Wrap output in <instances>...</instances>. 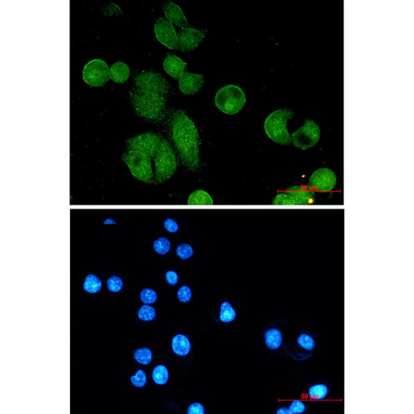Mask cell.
Here are the masks:
<instances>
[{
  "label": "cell",
  "instance_id": "6da1fadb",
  "mask_svg": "<svg viewBox=\"0 0 414 414\" xmlns=\"http://www.w3.org/2000/svg\"><path fill=\"white\" fill-rule=\"evenodd\" d=\"M169 130L182 164L192 171L198 169L199 137L194 122L184 112L178 110L170 116Z\"/></svg>",
  "mask_w": 414,
  "mask_h": 414
},
{
  "label": "cell",
  "instance_id": "7a4b0ae2",
  "mask_svg": "<svg viewBox=\"0 0 414 414\" xmlns=\"http://www.w3.org/2000/svg\"><path fill=\"white\" fill-rule=\"evenodd\" d=\"M131 103L138 116L150 121H158L165 112L167 98L133 88L130 91Z\"/></svg>",
  "mask_w": 414,
  "mask_h": 414
},
{
  "label": "cell",
  "instance_id": "3957f363",
  "mask_svg": "<svg viewBox=\"0 0 414 414\" xmlns=\"http://www.w3.org/2000/svg\"><path fill=\"white\" fill-rule=\"evenodd\" d=\"M293 116L294 112L288 109L277 110L270 114L264 124L265 133L270 139L280 145H289L291 139L287 122Z\"/></svg>",
  "mask_w": 414,
  "mask_h": 414
},
{
  "label": "cell",
  "instance_id": "277c9868",
  "mask_svg": "<svg viewBox=\"0 0 414 414\" xmlns=\"http://www.w3.org/2000/svg\"><path fill=\"white\" fill-rule=\"evenodd\" d=\"M133 88L148 93L159 95L168 99L171 86L162 75L153 70H143L133 79Z\"/></svg>",
  "mask_w": 414,
  "mask_h": 414
},
{
  "label": "cell",
  "instance_id": "5b68a950",
  "mask_svg": "<svg viewBox=\"0 0 414 414\" xmlns=\"http://www.w3.org/2000/svg\"><path fill=\"white\" fill-rule=\"evenodd\" d=\"M245 92L241 87L230 84L221 87L217 92L215 104L217 108L228 115L237 114L246 103Z\"/></svg>",
  "mask_w": 414,
  "mask_h": 414
},
{
  "label": "cell",
  "instance_id": "8992f818",
  "mask_svg": "<svg viewBox=\"0 0 414 414\" xmlns=\"http://www.w3.org/2000/svg\"><path fill=\"white\" fill-rule=\"evenodd\" d=\"M155 158V181L156 183L162 184L176 172V156L170 143L162 138Z\"/></svg>",
  "mask_w": 414,
  "mask_h": 414
},
{
  "label": "cell",
  "instance_id": "52a82bcc",
  "mask_svg": "<svg viewBox=\"0 0 414 414\" xmlns=\"http://www.w3.org/2000/svg\"><path fill=\"white\" fill-rule=\"evenodd\" d=\"M315 201V192L307 187L295 186L288 187L286 191L277 194L272 204L274 205H308Z\"/></svg>",
  "mask_w": 414,
  "mask_h": 414
},
{
  "label": "cell",
  "instance_id": "ba28073f",
  "mask_svg": "<svg viewBox=\"0 0 414 414\" xmlns=\"http://www.w3.org/2000/svg\"><path fill=\"white\" fill-rule=\"evenodd\" d=\"M123 160L136 179L148 184L152 182L153 172L150 158L136 151L128 150L123 156Z\"/></svg>",
  "mask_w": 414,
  "mask_h": 414
},
{
  "label": "cell",
  "instance_id": "9c48e42d",
  "mask_svg": "<svg viewBox=\"0 0 414 414\" xmlns=\"http://www.w3.org/2000/svg\"><path fill=\"white\" fill-rule=\"evenodd\" d=\"M321 130L315 122L306 119L303 126L291 135V142L299 149L305 150L313 147L320 140Z\"/></svg>",
  "mask_w": 414,
  "mask_h": 414
},
{
  "label": "cell",
  "instance_id": "30bf717a",
  "mask_svg": "<svg viewBox=\"0 0 414 414\" xmlns=\"http://www.w3.org/2000/svg\"><path fill=\"white\" fill-rule=\"evenodd\" d=\"M162 140V136L157 133H143L127 140L128 150L142 153L151 159L156 157Z\"/></svg>",
  "mask_w": 414,
  "mask_h": 414
},
{
  "label": "cell",
  "instance_id": "8fae6325",
  "mask_svg": "<svg viewBox=\"0 0 414 414\" xmlns=\"http://www.w3.org/2000/svg\"><path fill=\"white\" fill-rule=\"evenodd\" d=\"M109 70L108 65L104 60H92L84 67L82 72L83 80L89 86H103L111 79Z\"/></svg>",
  "mask_w": 414,
  "mask_h": 414
},
{
  "label": "cell",
  "instance_id": "7c38bea8",
  "mask_svg": "<svg viewBox=\"0 0 414 414\" xmlns=\"http://www.w3.org/2000/svg\"><path fill=\"white\" fill-rule=\"evenodd\" d=\"M337 185V177L335 173L327 168L316 170L311 175L307 188L313 191L330 192Z\"/></svg>",
  "mask_w": 414,
  "mask_h": 414
},
{
  "label": "cell",
  "instance_id": "4fadbf2b",
  "mask_svg": "<svg viewBox=\"0 0 414 414\" xmlns=\"http://www.w3.org/2000/svg\"><path fill=\"white\" fill-rule=\"evenodd\" d=\"M155 35L162 44L172 50H178V35L173 24L164 18L154 24Z\"/></svg>",
  "mask_w": 414,
  "mask_h": 414
},
{
  "label": "cell",
  "instance_id": "5bb4252c",
  "mask_svg": "<svg viewBox=\"0 0 414 414\" xmlns=\"http://www.w3.org/2000/svg\"><path fill=\"white\" fill-rule=\"evenodd\" d=\"M205 31L196 30L191 26L181 28L178 33V50L189 53L195 50L203 41Z\"/></svg>",
  "mask_w": 414,
  "mask_h": 414
},
{
  "label": "cell",
  "instance_id": "9a60e30c",
  "mask_svg": "<svg viewBox=\"0 0 414 414\" xmlns=\"http://www.w3.org/2000/svg\"><path fill=\"white\" fill-rule=\"evenodd\" d=\"M204 83L203 75L184 72L179 79L180 90L184 94L192 95L198 92Z\"/></svg>",
  "mask_w": 414,
  "mask_h": 414
},
{
  "label": "cell",
  "instance_id": "2e32d148",
  "mask_svg": "<svg viewBox=\"0 0 414 414\" xmlns=\"http://www.w3.org/2000/svg\"><path fill=\"white\" fill-rule=\"evenodd\" d=\"M162 9L164 11L166 19L170 23L181 28L190 26L183 11L176 4L170 1L166 2Z\"/></svg>",
  "mask_w": 414,
  "mask_h": 414
},
{
  "label": "cell",
  "instance_id": "e0dca14e",
  "mask_svg": "<svg viewBox=\"0 0 414 414\" xmlns=\"http://www.w3.org/2000/svg\"><path fill=\"white\" fill-rule=\"evenodd\" d=\"M186 66V63L183 60L172 54L168 55L163 63L165 72L170 76L178 80L183 75Z\"/></svg>",
  "mask_w": 414,
  "mask_h": 414
},
{
  "label": "cell",
  "instance_id": "ac0fdd59",
  "mask_svg": "<svg viewBox=\"0 0 414 414\" xmlns=\"http://www.w3.org/2000/svg\"><path fill=\"white\" fill-rule=\"evenodd\" d=\"M110 77L116 83H124L130 77V70L126 63L117 62L109 70Z\"/></svg>",
  "mask_w": 414,
  "mask_h": 414
},
{
  "label": "cell",
  "instance_id": "d6986e66",
  "mask_svg": "<svg viewBox=\"0 0 414 414\" xmlns=\"http://www.w3.org/2000/svg\"><path fill=\"white\" fill-rule=\"evenodd\" d=\"M191 349V343L186 336L179 334L172 339V349L175 354L185 356Z\"/></svg>",
  "mask_w": 414,
  "mask_h": 414
},
{
  "label": "cell",
  "instance_id": "ffe728a7",
  "mask_svg": "<svg viewBox=\"0 0 414 414\" xmlns=\"http://www.w3.org/2000/svg\"><path fill=\"white\" fill-rule=\"evenodd\" d=\"M187 204L189 205H213L214 201L208 192L203 190H197L190 194Z\"/></svg>",
  "mask_w": 414,
  "mask_h": 414
},
{
  "label": "cell",
  "instance_id": "44dd1931",
  "mask_svg": "<svg viewBox=\"0 0 414 414\" xmlns=\"http://www.w3.org/2000/svg\"><path fill=\"white\" fill-rule=\"evenodd\" d=\"M265 343L270 349H278L282 343V335L281 331L277 329H270L265 333Z\"/></svg>",
  "mask_w": 414,
  "mask_h": 414
},
{
  "label": "cell",
  "instance_id": "7402d4cb",
  "mask_svg": "<svg viewBox=\"0 0 414 414\" xmlns=\"http://www.w3.org/2000/svg\"><path fill=\"white\" fill-rule=\"evenodd\" d=\"M84 289L87 293L94 294L98 293L101 289L102 282L96 275H87L84 283Z\"/></svg>",
  "mask_w": 414,
  "mask_h": 414
},
{
  "label": "cell",
  "instance_id": "603a6c76",
  "mask_svg": "<svg viewBox=\"0 0 414 414\" xmlns=\"http://www.w3.org/2000/svg\"><path fill=\"white\" fill-rule=\"evenodd\" d=\"M328 393V387L325 384H316L311 386L308 389V395L314 400H321L327 396Z\"/></svg>",
  "mask_w": 414,
  "mask_h": 414
},
{
  "label": "cell",
  "instance_id": "cb8c5ba5",
  "mask_svg": "<svg viewBox=\"0 0 414 414\" xmlns=\"http://www.w3.org/2000/svg\"><path fill=\"white\" fill-rule=\"evenodd\" d=\"M237 316L236 311L229 302H223L221 306V313L219 318L222 322L228 323L235 320Z\"/></svg>",
  "mask_w": 414,
  "mask_h": 414
},
{
  "label": "cell",
  "instance_id": "d4e9b609",
  "mask_svg": "<svg viewBox=\"0 0 414 414\" xmlns=\"http://www.w3.org/2000/svg\"><path fill=\"white\" fill-rule=\"evenodd\" d=\"M152 379L156 384L165 385L169 381V371L164 365H158L152 372Z\"/></svg>",
  "mask_w": 414,
  "mask_h": 414
},
{
  "label": "cell",
  "instance_id": "484cf974",
  "mask_svg": "<svg viewBox=\"0 0 414 414\" xmlns=\"http://www.w3.org/2000/svg\"><path fill=\"white\" fill-rule=\"evenodd\" d=\"M134 357L139 364L143 365H147L150 364L152 360V352L148 348H143L136 350Z\"/></svg>",
  "mask_w": 414,
  "mask_h": 414
},
{
  "label": "cell",
  "instance_id": "4316f807",
  "mask_svg": "<svg viewBox=\"0 0 414 414\" xmlns=\"http://www.w3.org/2000/svg\"><path fill=\"white\" fill-rule=\"evenodd\" d=\"M171 243L167 238H160L154 242L155 251L161 255H165L170 251Z\"/></svg>",
  "mask_w": 414,
  "mask_h": 414
},
{
  "label": "cell",
  "instance_id": "83f0119b",
  "mask_svg": "<svg viewBox=\"0 0 414 414\" xmlns=\"http://www.w3.org/2000/svg\"><path fill=\"white\" fill-rule=\"evenodd\" d=\"M157 317L155 308L149 305H143L138 312V318L143 321L154 320Z\"/></svg>",
  "mask_w": 414,
  "mask_h": 414
},
{
  "label": "cell",
  "instance_id": "f1b7e54d",
  "mask_svg": "<svg viewBox=\"0 0 414 414\" xmlns=\"http://www.w3.org/2000/svg\"><path fill=\"white\" fill-rule=\"evenodd\" d=\"M176 254L181 260H187L193 255L194 250L189 244L181 243L177 248Z\"/></svg>",
  "mask_w": 414,
  "mask_h": 414
},
{
  "label": "cell",
  "instance_id": "f546056e",
  "mask_svg": "<svg viewBox=\"0 0 414 414\" xmlns=\"http://www.w3.org/2000/svg\"><path fill=\"white\" fill-rule=\"evenodd\" d=\"M297 342H298L299 346L305 350H312L315 347V341H314V338L310 337V335L305 334V333L299 335L298 339H297Z\"/></svg>",
  "mask_w": 414,
  "mask_h": 414
},
{
  "label": "cell",
  "instance_id": "4dcf8cb0",
  "mask_svg": "<svg viewBox=\"0 0 414 414\" xmlns=\"http://www.w3.org/2000/svg\"><path fill=\"white\" fill-rule=\"evenodd\" d=\"M140 299L145 304H152L158 300V294L154 290L145 289L141 292Z\"/></svg>",
  "mask_w": 414,
  "mask_h": 414
},
{
  "label": "cell",
  "instance_id": "1f68e13d",
  "mask_svg": "<svg viewBox=\"0 0 414 414\" xmlns=\"http://www.w3.org/2000/svg\"><path fill=\"white\" fill-rule=\"evenodd\" d=\"M107 286L110 291L113 293H118L123 287V282L120 277L112 276L107 281Z\"/></svg>",
  "mask_w": 414,
  "mask_h": 414
},
{
  "label": "cell",
  "instance_id": "d6a6232c",
  "mask_svg": "<svg viewBox=\"0 0 414 414\" xmlns=\"http://www.w3.org/2000/svg\"><path fill=\"white\" fill-rule=\"evenodd\" d=\"M131 381L134 386L138 387V388H142L147 384V377H146L145 373L142 370H139L135 376L131 377Z\"/></svg>",
  "mask_w": 414,
  "mask_h": 414
},
{
  "label": "cell",
  "instance_id": "836d02e7",
  "mask_svg": "<svg viewBox=\"0 0 414 414\" xmlns=\"http://www.w3.org/2000/svg\"><path fill=\"white\" fill-rule=\"evenodd\" d=\"M177 296L180 301L187 303L192 298L191 289L188 286H182L178 290Z\"/></svg>",
  "mask_w": 414,
  "mask_h": 414
},
{
  "label": "cell",
  "instance_id": "e575fe53",
  "mask_svg": "<svg viewBox=\"0 0 414 414\" xmlns=\"http://www.w3.org/2000/svg\"><path fill=\"white\" fill-rule=\"evenodd\" d=\"M289 409L291 414H300L305 411L306 406L301 401L294 400L292 401Z\"/></svg>",
  "mask_w": 414,
  "mask_h": 414
},
{
  "label": "cell",
  "instance_id": "d590c367",
  "mask_svg": "<svg viewBox=\"0 0 414 414\" xmlns=\"http://www.w3.org/2000/svg\"><path fill=\"white\" fill-rule=\"evenodd\" d=\"M188 414H204V406L199 403H194L189 406L187 410Z\"/></svg>",
  "mask_w": 414,
  "mask_h": 414
},
{
  "label": "cell",
  "instance_id": "8d00e7d4",
  "mask_svg": "<svg viewBox=\"0 0 414 414\" xmlns=\"http://www.w3.org/2000/svg\"><path fill=\"white\" fill-rule=\"evenodd\" d=\"M164 226L168 231L170 233H176L179 230V225L176 221L173 219H167L165 221Z\"/></svg>",
  "mask_w": 414,
  "mask_h": 414
},
{
  "label": "cell",
  "instance_id": "74e56055",
  "mask_svg": "<svg viewBox=\"0 0 414 414\" xmlns=\"http://www.w3.org/2000/svg\"><path fill=\"white\" fill-rule=\"evenodd\" d=\"M166 279L168 283L171 286H175L179 281V277L176 272L174 271H169L166 274Z\"/></svg>",
  "mask_w": 414,
  "mask_h": 414
},
{
  "label": "cell",
  "instance_id": "f35d334b",
  "mask_svg": "<svg viewBox=\"0 0 414 414\" xmlns=\"http://www.w3.org/2000/svg\"><path fill=\"white\" fill-rule=\"evenodd\" d=\"M277 414H291V411H290L289 409L286 408V407H282L280 408L277 411Z\"/></svg>",
  "mask_w": 414,
  "mask_h": 414
}]
</instances>
